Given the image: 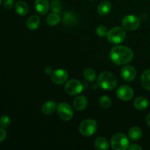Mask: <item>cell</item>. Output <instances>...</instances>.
Returning a JSON list of instances; mask_svg holds the SVG:
<instances>
[{"mask_svg": "<svg viewBox=\"0 0 150 150\" xmlns=\"http://www.w3.org/2000/svg\"><path fill=\"white\" fill-rule=\"evenodd\" d=\"M123 27L129 31L136 30L141 24V21L139 17L134 15H127L122 20Z\"/></svg>", "mask_w": 150, "mask_h": 150, "instance_id": "obj_6", "label": "cell"}, {"mask_svg": "<svg viewBox=\"0 0 150 150\" xmlns=\"http://www.w3.org/2000/svg\"><path fill=\"white\" fill-rule=\"evenodd\" d=\"M57 113L62 120L69 121L73 117V111L72 107L67 103H60L57 108Z\"/></svg>", "mask_w": 150, "mask_h": 150, "instance_id": "obj_7", "label": "cell"}, {"mask_svg": "<svg viewBox=\"0 0 150 150\" xmlns=\"http://www.w3.org/2000/svg\"><path fill=\"white\" fill-rule=\"evenodd\" d=\"M97 84L105 90H111L117 86V79L111 72H103L98 76Z\"/></svg>", "mask_w": 150, "mask_h": 150, "instance_id": "obj_2", "label": "cell"}, {"mask_svg": "<svg viewBox=\"0 0 150 150\" xmlns=\"http://www.w3.org/2000/svg\"><path fill=\"white\" fill-rule=\"evenodd\" d=\"M121 76L126 81H132L136 79V69L131 65L125 66L121 70Z\"/></svg>", "mask_w": 150, "mask_h": 150, "instance_id": "obj_11", "label": "cell"}, {"mask_svg": "<svg viewBox=\"0 0 150 150\" xmlns=\"http://www.w3.org/2000/svg\"><path fill=\"white\" fill-rule=\"evenodd\" d=\"M89 1H93V0H89Z\"/></svg>", "mask_w": 150, "mask_h": 150, "instance_id": "obj_35", "label": "cell"}, {"mask_svg": "<svg viewBox=\"0 0 150 150\" xmlns=\"http://www.w3.org/2000/svg\"><path fill=\"white\" fill-rule=\"evenodd\" d=\"M40 18L39 16L36 15L30 16L26 21V26L28 29L31 30H35L38 29L40 26Z\"/></svg>", "mask_w": 150, "mask_h": 150, "instance_id": "obj_16", "label": "cell"}, {"mask_svg": "<svg viewBox=\"0 0 150 150\" xmlns=\"http://www.w3.org/2000/svg\"><path fill=\"white\" fill-rule=\"evenodd\" d=\"M107 39L112 44H120L125 40L126 32L122 27L116 26L109 30L107 33Z\"/></svg>", "mask_w": 150, "mask_h": 150, "instance_id": "obj_3", "label": "cell"}, {"mask_svg": "<svg viewBox=\"0 0 150 150\" xmlns=\"http://www.w3.org/2000/svg\"><path fill=\"white\" fill-rule=\"evenodd\" d=\"M141 82L144 89L150 91V69L145 70L142 75Z\"/></svg>", "mask_w": 150, "mask_h": 150, "instance_id": "obj_22", "label": "cell"}, {"mask_svg": "<svg viewBox=\"0 0 150 150\" xmlns=\"http://www.w3.org/2000/svg\"><path fill=\"white\" fill-rule=\"evenodd\" d=\"M44 72H45V74L51 75L53 72L52 68H51V67H49V66H47V67H45V68H44Z\"/></svg>", "mask_w": 150, "mask_h": 150, "instance_id": "obj_32", "label": "cell"}, {"mask_svg": "<svg viewBox=\"0 0 150 150\" xmlns=\"http://www.w3.org/2000/svg\"><path fill=\"white\" fill-rule=\"evenodd\" d=\"M111 10V4L108 1H103L98 7V12L100 16H107Z\"/></svg>", "mask_w": 150, "mask_h": 150, "instance_id": "obj_18", "label": "cell"}, {"mask_svg": "<svg viewBox=\"0 0 150 150\" xmlns=\"http://www.w3.org/2000/svg\"><path fill=\"white\" fill-rule=\"evenodd\" d=\"M1 0H0V4H1Z\"/></svg>", "mask_w": 150, "mask_h": 150, "instance_id": "obj_34", "label": "cell"}, {"mask_svg": "<svg viewBox=\"0 0 150 150\" xmlns=\"http://www.w3.org/2000/svg\"><path fill=\"white\" fill-rule=\"evenodd\" d=\"M149 105V102L148 100L144 97H138L135 99L134 102H133V105L135 108L137 110H140V111H143V110L146 109Z\"/></svg>", "mask_w": 150, "mask_h": 150, "instance_id": "obj_17", "label": "cell"}, {"mask_svg": "<svg viewBox=\"0 0 150 150\" xmlns=\"http://www.w3.org/2000/svg\"><path fill=\"white\" fill-rule=\"evenodd\" d=\"M57 105L56 104V103L54 101L49 100L45 102L43 104V105L42 106V113L44 115H50L52 113H54L55 111V110L57 109Z\"/></svg>", "mask_w": 150, "mask_h": 150, "instance_id": "obj_15", "label": "cell"}, {"mask_svg": "<svg viewBox=\"0 0 150 150\" xmlns=\"http://www.w3.org/2000/svg\"><path fill=\"white\" fill-rule=\"evenodd\" d=\"M98 130V123L95 120L86 119L82 121L79 125V133L83 136H91Z\"/></svg>", "mask_w": 150, "mask_h": 150, "instance_id": "obj_5", "label": "cell"}, {"mask_svg": "<svg viewBox=\"0 0 150 150\" xmlns=\"http://www.w3.org/2000/svg\"><path fill=\"white\" fill-rule=\"evenodd\" d=\"M7 137V133L3 127H0V143L2 142Z\"/></svg>", "mask_w": 150, "mask_h": 150, "instance_id": "obj_30", "label": "cell"}, {"mask_svg": "<svg viewBox=\"0 0 150 150\" xmlns=\"http://www.w3.org/2000/svg\"><path fill=\"white\" fill-rule=\"evenodd\" d=\"M88 105L87 98L84 95H81L76 98L73 100V106L77 111H83Z\"/></svg>", "mask_w": 150, "mask_h": 150, "instance_id": "obj_14", "label": "cell"}, {"mask_svg": "<svg viewBox=\"0 0 150 150\" xmlns=\"http://www.w3.org/2000/svg\"><path fill=\"white\" fill-rule=\"evenodd\" d=\"M133 95H134V92L133 89L127 85L120 86L117 90V96L118 97L119 99L122 100H130L133 97Z\"/></svg>", "mask_w": 150, "mask_h": 150, "instance_id": "obj_9", "label": "cell"}, {"mask_svg": "<svg viewBox=\"0 0 150 150\" xmlns=\"http://www.w3.org/2000/svg\"><path fill=\"white\" fill-rule=\"evenodd\" d=\"M63 23L68 26H74L79 22V18L72 12H65L63 16Z\"/></svg>", "mask_w": 150, "mask_h": 150, "instance_id": "obj_13", "label": "cell"}, {"mask_svg": "<svg viewBox=\"0 0 150 150\" xmlns=\"http://www.w3.org/2000/svg\"><path fill=\"white\" fill-rule=\"evenodd\" d=\"M10 125V119L7 115H3L0 117V127L7 128Z\"/></svg>", "mask_w": 150, "mask_h": 150, "instance_id": "obj_27", "label": "cell"}, {"mask_svg": "<svg viewBox=\"0 0 150 150\" xmlns=\"http://www.w3.org/2000/svg\"><path fill=\"white\" fill-rule=\"evenodd\" d=\"M83 76L85 79L89 82H93L96 78V73L92 68H86L83 71Z\"/></svg>", "mask_w": 150, "mask_h": 150, "instance_id": "obj_24", "label": "cell"}, {"mask_svg": "<svg viewBox=\"0 0 150 150\" xmlns=\"http://www.w3.org/2000/svg\"><path fill=\"white\" fill-rule=\"evenodd\" d=\"M15 9H16V12L17 13V14H18L19 16H26V14L29 12V6L24 1H18L16 4L15 6Z\"/></svg>", "mask_w": 150, "mask_h": 150, "instance_id": "obj_20", "label": "cell"}, {"mask_svg": "<svg viewBox=\"0 0 150 150\" xmlns=\"http://www.w3.org/2000/svg\"><path fill=\"white\" fill-rule=\"evenodd\" d=\"M95 146L97 149L106 150L109 147V144L105 138L98 137L95 141Z\"/></svg>", "mask_w": 150, "mask_h": 150, "instance_id": "obj_21", "label": "cell"}, {"mask_svg": "<svg viewBox=\"0 0 150 150\" xmlns=\"http://www.w3.org/2000/svg\"><path fill=\"white\" fill-rule=\"evenodd\" d=\"M133 52L130 48L123 45H116L110 52V59L117 65L126 64L132 61Z\"/></svg>", "mask_w": 150, "mask_h": 150, "instance_id": "obj_1", "label": "cell"}, {"mask_svg": "<svg viewBox=\"0 0 150 150\" xmlns=\"http://www.w3.org/2000/svg\"><path fill=\"white\" fill-rule=\"evenodd\" d=\"M111 103H112L111 99L106 95H103L99 100L100 105L103 108H108L111 105Z\"/></svg>", "mask_w": 150, "mask_h": 150, "instance_id": "obj_25", "label": "cell"}, {"mask_svg": "<svg viewBox=\"0 0 150 150\" xmlns=\"http://www.w3.org/2000/svg\"><path fill=\"white\" fill-rule=\"evenodd\" d=\"M82 83L77 79H71L68 81L64 86L65 92L70 95H77L83 91Z\"/></svg>", "mask_w": 150, "mask_h": 150, "instance_id": "obj_8", "label": "cell"}, {"mask_svg": "<svg viewBox=\"0 0 150 150\" xmlns=\"http://www.w3.org/2000/svg\"><path fill=\"white\" fill-rule=\"evenodd\" d=\"M146 124H147L148 125H149L150 127V114H149L147 116H146Z\"/></svg>", "mask_w": 150, "mask_h": 150, "instance_id": "obj_33", "label": "cell"}, {"mask_svg": "<svg viewBox=\"0 0 150 150\" xmlns=\"http://www.w3.org/2000/svg\"><path fill=\"white\" fill-rule=\"evenodd\" d=\"M3 4L7 10H10L14 6V0H4Z\"/></svg>", "mask_w": 150, "mask_h": 150, "instance_id": "obj_29", "label": "cell"}, {"mask_svg": "<svg viewBox=\"0 0 150 150\" xmlns=\"http://www.w3.org/2000/svg\"><path fill=\"white\" fill-rule=\"evenodd\" d=\"M108 32V29H107L105 26H98V28L96 29L97 35L99 37H101V38L106 36Z\"/></svg>", "mask_w": 150, "mask_h": 150, "instance_id": "obj_28", "label": "cell"}, {"mask_svg": "<svg viewBox=\"0 0 150 150\" xmlns=\"http://www.w3.org/2000/svg\"><path fill=\"white\" fill-rule=\"evenodd\" d=\"M51 79L53 83L55 84H63L68 79V73L64 70L59 69L52 72L51 74Z\"/></svg>", "mask_w": 150, "mask_h": 150, "instance_id": "obj_10", "label": "cell"}, {"mask_svg": "<svg viewBox=\"0 0 150 150\" xmlns=\"http://www.w3.org/2000/svg\"><path fill=\"white\" fill-rule=\"evenodd\" d=\"M111 146L114 150H125L128 149L130 142L127 136L123 133H117L111 139Z\"/></svg>", "mask_w": 150, "mask_h": 150, "instance_id": "obj_4", "label": "cell"}, {"mask_svg": "<svg viewBox=\"0 0 150 150\" xmlns=\"http://www.w3.org/2000/svg\"><path fill=\"white\" fill-rule=\"evenodd\" d=\"M61 21V17L58 13H52L48 15L46 18V22L50 26H56Z\"/></svg>", "mask_w": 150, "mask_h": 150, "instance_id": "obj_23", "label": "cell"}, {"mask_svg": "<svg viewBox=\"0 0 150 150\" xmlns=\"http://www.w3.org/2000/svg\"><path fill=\"white\" fill-rule=\"evenodd\" d=\"M129 139L132 141H138L142 138V129L137 126H133L128 131Z\"/></svg>", "mask_w": 150, "mask_h": 150, "instance_id": "obj_19", "label": "cell"}, {"mask_svg": "<svg viewBox=\"0 0 150 150\" xmlns=\"http://www.w3.org/2000/svg\"><path fill=\"white\" fill-rule=\"evenodd\" d=\"M51 10L53 13H59L62 11V5L59 0H53L51 3Z\"/></svg>", "mask_w": 150, "mask_h": 150, "instance_id": "obj_26", "label": "cell"}, {"mask_svg": "<svg viewBox=\"0 0 150 150\" xmlns=\"http://www.w3.org/2000/svg\"><path fill=\"white\" fill-rule=\"evenodd\" d=\"M128 149L130 150H142V148L138 144H132L131 146H129Z\"/></svg>", "mask_w": 150, "mask_h": 150, "instance_id": "obj_31", "label": "cell"}, {"mask_svg": "<svg viewBox=\"0 0 150 150\" xmlns=\"http://www.w3.org/2000/svg\"><path fill=\"white\" fill-rule=\"evenodd\" d=\"M35 7L37 12L39 14L45 15L49 10V1H48V0H35Z\"/></svg>", "mask_w": 150, "mask_h": 150, "instance_id": "obj_12", "label": "cell"}]
</instances>
